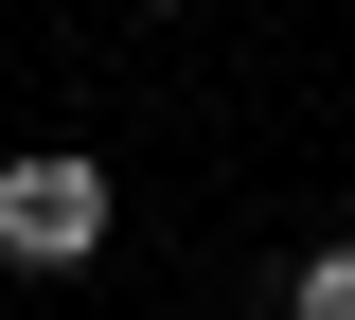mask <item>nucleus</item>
<instances>
[{
  "mask_svg": "<svg viewBox=\"0 0 355 320\" xmlns=\"http://www.w3.org/2000/svg\"><path fill=\"white\" fill-rule=\"evenodd\" d=\"M0 249H18V267H89V249H107V160H71V142L0 160Z\"/></svg>",
  "mask_w": 355,
  "mask_h": 320,
  "instance_id": "f257e3e1",
  "label": "nucleus"
},
{
  "mask_svg": "<svg viewBox=\"0 0 355 320\" xmlns=\"http://www.w3.org/2000/svg\"><path fill=\"white\" fill-rule=\"evenodd\" d=\"M284 320H355V249H302L284 267Z\"/></svg>",
  "mask_w": 355,
  "mask_h": 320,
  "instance_id": "f03ea898",
  "label": "nucleus"
}]
</instances>
